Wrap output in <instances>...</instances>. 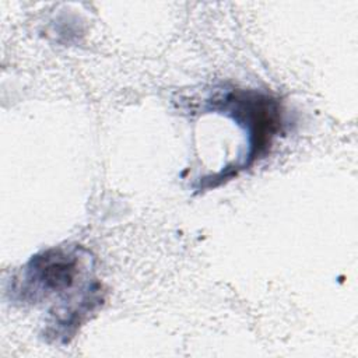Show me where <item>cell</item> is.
I'll list each match as a JSON object with an SVG mask.
<instances>
[{"label":"cell","instance_id":"2","mask_svg":"<svg viewBox=\"0 0 358 358\" xmlns=\"http://www.w3.org/2000/svg\"><path fill=\"white\" fill-rule=\"evenodd\" d=\"M213 109L224 110L236 124L248 131L249 150L245 169L267 152L274 136L281 129L282 115L277 98L256 90L232 88L222 96L214 98Z\"/></svg>","mask_w":358,"mask_h":358},{"label":"cell","instance_id":"1","mask_svg":"<svg viewBox=\"0 0 358 358\" xmlns=\"http://www.w3.org/2000/svg\"><path fill=\"white\" fill-rule=\"evenodd\" d=\"M91 268V257L85 249L52 248L32 256L17 278L18 287L14 291L22 302H57L55 337L67 340L102 301L99 282Z\"/></svg>","mask_w":358,"mask_h":358}]
</instances>
